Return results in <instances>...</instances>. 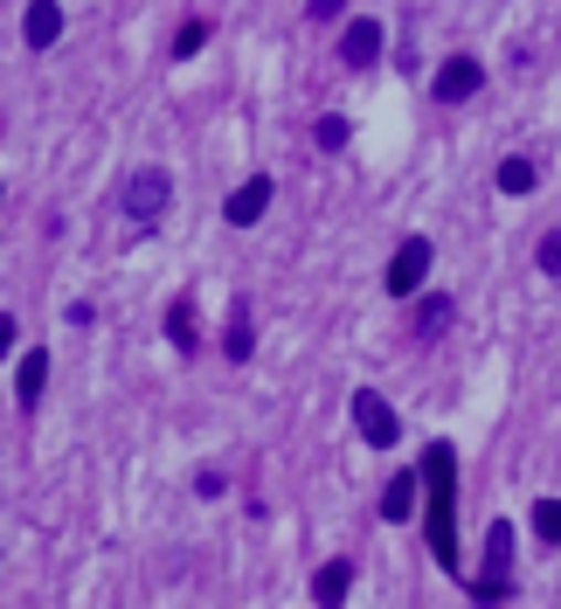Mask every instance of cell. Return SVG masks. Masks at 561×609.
Wrapping results in <instances>:
<instances>
[{
	"label": "cell",
	"mask_w": 561,
	"mask_h": 609,
	"mask_svg": "<svg viewBox=\"0 0 561 609\" xmlns=\"http://www.w3.org/2000/svg\"><path fill=\"white\" fill-rule=\"evenodd\" d=\"M347 132H353V125H347L340 112H326V118H319V132H313V139H319V153H340V146H347Z\"/></svg>",
	"instance_id": "ac0fdd59"
},
{
	"label": "cell",
	"mask_w": 561,
	"mask_h": 609,
	"mask_svg": "<svg viewBox=\"0 0 561 609\" xmlns=\"http://www.w3.org/2000/svg\"><path fill=\"white\" fill-rule=\"evenodd\" d=\"M533 263H541L548 277H561V229H548V235H541V250H533Z\"/></svg>",
	"instance_id": "ffe728a7"
},
{
	"label": "cell",
	"mask_w": 561,
	"mask_h": 609,
	"mask_svg": "<svg viewBox=\"0 0 561 609\" xmlns=\"http://www.w3.org/2000/svg\"><path fill=\"white\" fill-rule=\"evenodd\" d=\"M430 263H437V250H430V235H402V250L389 256V271H381V284H389V298H416Z\"/></svg>",
	"instance_id": "277c9868"
},
{
	"label": "cell",
	"mask_w": 561,
	"mask_h": 609,
	"mask_svg": "<svg viewBox=\"0 0 561 609\" xmlns=\"http://www.w3.org/2000/svg\"><path fill=\"white\" fill-rule=\"evenodd\" d=\"M201 42H209V21H188V29L173 35V63H188V56H194Z\"/></svg>",
	"instance_id": "d6986e66"
},
{
	"label": "cell",
	"mask_w": 561,
	"mask_h": 609,
	"mask_svg": "<svg viewBox=\"0 0 561 609\" xmlns=\"http://www.w3.org/2000/svg\"><path fill=\"white\" fill-rule=\"evenodd\" d=\"M340 8H347V0H313L305 14H313V21H326V14H340Z\"/></svg>",
	"instance_id": "603a6c76"
},
{
	"label": "cell",
	"mask_w": 561,
	"mask_h": 609,
	"mask_svg": "<svg viewBox=\"0 0 561 609\" xmlns=\"http://www.w3.org/2000/svg\"><path fill=\"white\" fill-rule=\"evenodd\" d=\"M353 596V561H326L319 575H313V602L319 609H340Z\"/></svg>",
	"instance_id": "7c38bea8"
},
{
	"label": "cell",
	"mask_w": 561,
	"mask_h": 609,
	"mask_svg": "<svg viewBox=\"0 0 561 609\" xmlns=\"http://www.w3.org/2000/svg\"><path fill=\"white\" fill-rule=\"evenodd\" d=\"M21 35H29V49H56L63 42V0H29Z\"/></svg>",
	"instance_id": "30bf717a"
},
{
	"label": "cell",
	"mask_w": 561,
	"mask_h": 609,
	"mask_svg": "<svg viewBox=\"0 0 561 609\" xmlns=\"http://www.w3.org/2000/svg\"><path fill=\"white\" fill-rule=\"evenodd\" d=\"M416 492H423V471H416V464H402L395 479L381 485V519H395V526H402V519H416Z\"/></svg>",
	"instance_id": "9c48e42d"
},
{
	"label": "cell",
	"mask_w": 561,
	"mask_h": 609,
	"mask_svg": "<svg viewBox=\"0 0 561 609\" xmlns=\"http://www.w3.org/2000/svg\"><path fill=\"white\" fill-rule=\"evenodd\" d=\"M416 471H423V526H430V554H437L451 575H465V568H457V450H451V443H430Z\"/></svg>",
	"instance_id": "6da1fadb"
},
{
	"label": "cell",
	"mask_w": 561,
	"mask_h": 609,
	"mask_svg": "<svg viewBox=\"0 0 561 609\" xmlns=\"http://www.w3.org/2000/svg\"><path fill=\"white\" fill-rule=\"evenodd\" d=\"M222 354H229V360H250V354H257V312H250V298H236V305H229Z\"/></svg>",
	"instance_id": "8fae6325"
},
{
	"label": "cell",
	"mask_w": 561,
	"mask_h": 609,
	"mask_svg": "<svg viewBox=\"0 0 561 609\" xmlns=\"http://www.w3.org/2000/svg\"><path fill=\"white\" fill-rule=\"evenodd\" d=\"M167 201H173V180H167V167H139V174H125V195H118V208H125V229H133V235H152V229H160Z\"/></svg>",
	"instance_id": "7a4b0ae2"
},
{
	"label": "cell",
	"mask_w": 561,
	"mask_h": 609,
	"mask_svg": "<svg viewBox=\"0 0 561 609\" xmlns=\"http://www.w3.org/2000/svg\"><path fill=\"white\" fill-rule=\"evenodd\" d=\"M451 319H457V298H423L416 305V339H444Z\"/></svg>",
	"instance_id": "9a60e30c"
},
{
	"label": "cell",
	"mask_w": 561,
	"mask_h": 609,
	"mask_svg": "<svg viewBox=\"0 0 561 609\" xmlns=\"http://www.w3.org/2000/svg\"><path fill=\"white\" fill-rule=\"evenodd\" d=\"M340 63H347V70H374V63H381V21H374V14L347 21V35H340Z\"/></svg>",
	"instance_id": "52a82bcc"
},
{
	"label": "cell",
	"mask_w": 561,
	"mask_h": 609,
	"mask_svg": "<svg viewBox=\"0 0 561 609\" xmlns=\"http://www.w3.org/2000/svg\"><path fill=\"white\" fill-rule=\"evenodd\" d=\"M14 354V312H0V360Z\"/></svg>",
	"instance_id": "7402d4cb"
},
{
	"label": "cell",
	"mask_w": 561,
	"mask_h": 609,
	"mask_svg": "<svg viewBox=\"0 0 561 609\" xmlns=\"http://www.w3.org/2000/svg\"><path fill=\"white\" fill-rule=\"evenodd\" d=\"M533 180H541V174H533V160H499L493 188H499V195H533Z\"/></svg>",
	"instance_id": "2e32d148"
},
{
	"label": "cell",
	"mask_w": 561,
	"mask_h": 609,
	"mask_svg": "<svg viewBox=\"0 0 561 609\" xmlns=\"http://www.w3.org/2000/svg\"><path fill=\"white\" fill-rule=\"evenodd\" d=\"M167 347H173V354H194V347H201V319H194L188 298L167 305Z\"/></svg>",
	"instance_id": "4fadbf2b"
},
{
	"label": "cell",
	"mask_w": 561,
	"mask_h": 609,
	"mask_svg": "<svg viewBox=\"0 0 561 609\" xmlns=\"http://www.w3.org/2000/svg\"><path fill=\"white\" fill-rule=\"evenodd\" d=\"M271 195H277V180H271V174H250L243 188H236V195L222 201V216L236 222V229H250V222H264V208H271Z\"/></svg>",
	"instance_id": "8992f818"
},
{
	"label": "cell",
	"mask_w": 561,
	"mask_h": 609,
	"mask_svg": "<svg viewBox=\"0 0 561 609\" xmlns=\"http://www.w3.org/2000/svg\"><path fill=\"white\" fill-rule=\"evenodd\" d=\"M478 84H486V70H478L472 56H451L430 91H437V104H465V97H478Z\"/></svg>",
	"instance_id": "ba28073f"
},
{
	"label": "cell",
	"mask_w": 561,
	"mask_h": 609,
	"mask_svg": "<svg viewBox=\"0 0 561 609\" xmlns=\"http://www.w3.org/2000/svg\"><path fill=\"white\" fill-rule=\"evenodd\" d=\"M194 485H201V498H222V492H229V479H222V471H201Z\"/></svg>",
	"instance_id": "44dd1931"
},
{
	"label": "cell",
	"mask_w": 561,
	"mask_h": 609,
	"mask_svg": "<svg viewBox=\"0 0 561 609\" xmlns=\"http://www.w3.org/2000/svg\"><path fill=\"white\" fill-rule=\"evenodd\" d=\"M0 201H8V195H0Z\"/></svg>",
	"instance_id": "cb8c5ba5"
},
{
	"label": "cell",
	"mask_w": 561,
	"mask_h": 609,
	"mask_svg": "<svg viewBox=\"0 0 561 609\" xmlns=\"http://www.w3.org/2000/svg\"><path fill=\"white\" fill-rule=\"evenodd\" d=\"M465 589H472L478 609H499L506 596H514V519H499L486 534V568H478Z\"/></svg>",
	"instance_id": "3957f363"
},
{
	"label": "cell",
	"mask_w": 561,
	"mask_h": 609,
	"mask_svg": "<svg viewBox=\"0 0 561 609\" xmlns=\"http://www.w3.org/2000/svg\"><path fill=\"white\" fill-rule=\"evenodd\" d=\"M42 388H49V354H21V375H14V402H21V409H35V402H42Z\"/></svg>",
	"instance_id": "5bb4252c"
},
{
	"label": "cell",
	"mask_w": 561,
	"mask_h": 609,
	"mask_svg": "<svg viewBox=\"0 0 561 609\" xmlns=\"http://www.w3.org/2000/svg\"><path fill=\"white\" fill-rule=\"evenodd\" d=\"M353 430H361L368 450H389V443L402 437V422H395V409L381 402L374 388H353Z\"/></svg>",
	"instance_id": "5b68a950"
},
{
	"label": "cell",
	"mask_w": 561,
	"mask_h": 609,
	"mask_svg": "<svg viewBox=\"0 0 561 609\" xmlns=\"http://www.w3.org/2000/svg\"><path fill=\"white\" fill-rule=\"evenodd\" d=\"M533 534L548 547H561V498H541V506H533Z\"/></svg>",
	"instance_id": "e0dca14e"
}]
</instances>
